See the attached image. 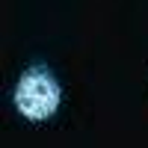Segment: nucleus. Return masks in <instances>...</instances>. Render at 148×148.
Returning <instances> with one entry per match:
<instances>
[{
	"mask_svg": "<svg viewBox=\"0 0 148 148\" xmlns=\"http://www.w3.org/2000/svg\"><path fill=\"white\" fill-rule=\"evenodd\" d=\"M12 101H15L18 113H21L24 119H30V121H45V119H51L56 110H59L62 89H59L56 77H53L45 65H33V68H27V71L18 77Z\"/></svg>",
	"mask_w": 148,
	"mask_h": 148,
	"instance_id": "nucleus-1",
	"label": "nucleus"
}]
</instances>
